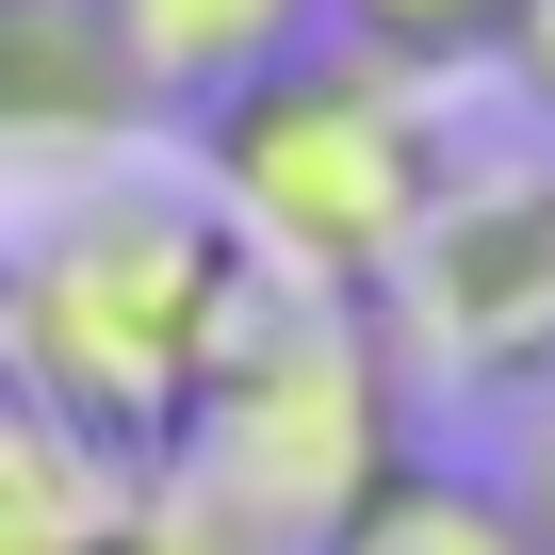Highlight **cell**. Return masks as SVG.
<instances>
[{
    "instance_id": "6da1fadb",
    "label": "cell",
    "mask_w": 555,
    "mask_h": 555,
    "mask_svg": "<svg viewBox=\"0 0 555 555\" xmlns=\"http://www.w3.org/2000/svg\"><path fill=\"white\" fill-rule=\"evenodd\" d=\"M245 245L180 180H82L34 196L0 245V409L66 425L99 474H147L196 441L212 376L245 360Z\"/></svg>"
},
{
    "instance_id": "7a4b0ae2",
    "label": "cell",
    "mask_w": 555,
    "mask_h": 555,
    "mask_svg": "<svg viewBox=\"0 0 555 555\" xmlns=\"http://www.w3.org/2000/svg\"><path fill=\"white\" fill-rule=\"evenodd\" d=\"M196 180H212L245 278H278L295 311H376V295H409L425 229L457 212L441 82H392L360 50H311V66H278L261 99H229L196 131Z\"/></svg>"
},
{
    "instance_id": "3957f363",
    "label": "cell",
    "mask_w": 555,
    "mask_h": 555,
    "mask_svg": "<svg viewBox=\"0 0 555 555\" xmlns=\"http://www.w3.org/2000/svg\"><path fill=\"white\" fill-rule=\"evenodd\" d=\"M180 474H212L229 506H261L278 539H327L376 474H392V376L344 311H261L245 360L212 376Z\"/></svg>"
},
{
    "instance_id": "277c9868",
    "label": "cell",
    "mask_w": 555,
    "mask_h": 555,
    "mask_svg": "<svg viewBox=\"0 0 555 555\" xmlns=\"http://www.w3.org/2000/svg\"><path fill=\"white\" fill-rule=\"evenodd\" d=\"M99 17V50H115V82L147 99V115H229V99H261L278 66H311L327 50V0H82Z\"/></svg>"
},
{
    "instance_id": "5b68a950",
    "label": "cell",
    "mask_w": 555,
    "mask_h": 555,
    "mask_svg": "<svg viewBox=\"0 0 555 555\" xmlns=\"http://www.w3.org/2000/svg\"><path fill=\"white\" fill-rule=\"evenodd\" d=\"M131 115L147 99L115 82V50H99L82 0H0V164H17V180H50V196L115 180Z\"/></svg>"
},
{
    "instance_id": "8992f818",
    "label": "cell",
    "mask_w": 555,
    "mask_h": 555,
    "mask_svg": "<svg viewBox=\"0 0 555 555\" xmlns=\"http://www.w3.org/2000/svg\"><path fill=\"white\" fill-rule=\"evenodd\" d=\"M409 278L474 327L490 376H539L555 360V180H457V212L425 229Z\"/></svg>"
},
{
    "instance_id": "52a82bcc",
    "label": "cell",
    "mask_w": 555,
    "mask_h": 555,
    "mask_svg": "<svg viewBox=\"0 0 555 555\" xmlns=\"http://www.w3.org/2000/svg\"><path fill=\"white\" fill-rule=\"evenodd\" d=\"M311 555H522L506 522V474H457V457H392Z\"/></svg>"
},
{
    "instance_id": "ba28073f",
    "label": "cell",
    "mask_w": 555,
    "mask_h": 555,
    "mask_svg": "<svg viewBox=\"0 0 555 555\" xmlns=\"http://www.w3.org/2000/svg\"><path fill=\"white\" fill-rule=\"evenodd\" d=\"M539 0H327V50L392 66V82H457V66H506Z\"/></svg>"
},
{
    "instance_id": "9c48e42d",
    "label": "cell",
    "mask_w": 555,
    "mask_h": 555,
    "mask_svg": "<svg viewBox=\"0 0 555 555\" xmlns=\"http://www.w3.org/2000/svg\"><path fill=\"white\" fill-rule=\"evenodd\" d=\"M506 522H522V555H555V392L522 409V457H506Z\"/></svg>"
},
{
    "instance_id": "30bf717a",
    "label": "cell",
    "mask_w": 555,
    "mask_h": 555,
    "mask_svg": "<svg viewBox=\"0 0 555 555\" xmlns=\"http://www.w3.org/2000/svg\"><path fill=\"white\" fill-rule=\"evenodd\" d=\"M506 66H522V99L555 115V0H539V17H522V50H506Z\"/></svg>"
}]
</instances>
